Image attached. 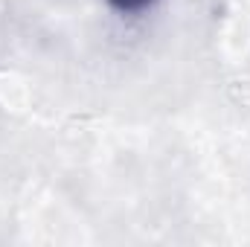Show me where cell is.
I'll list each match as a JSON object with an SVG mask.
<instances>
[{
	"instance_id": "6da1fadb",
	"label": "cell",
	"mask_w": 250,
	"mask_h": 247,
	"mask_svg": "<svg viewBox=\"0 0 250 247\" xmlns=\"http://www.w3.org/2000/svg\"><path fill=\"white\" fill-rule=\"evenodd\" d=\"M105 3L120 15H143V12L154 9L160 0H105Z\"/></svg>"
}]
</instances>
